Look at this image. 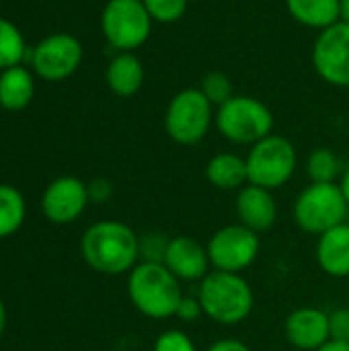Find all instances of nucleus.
Listing matches in <instances>:
<instances>
[{"instance_id": "1", "label": "nucleus", "mask_w": 349, "mask_h": 351, "mask_svg": "<svg viewBox=\"0 0 349 351\" xmlns=\"http://www.w3.org/2000/svg\"><path fill=\"white\" fill-rule=\"evenodd\" d=\"M80 253L97 274H130L140 263V237L123 222L101 220L84 230Z\"/></svg>"}, {"instance_id": "2", "label": "nucleus", "mask_w": 349, "mask_h": 351, "mask_svg": "<svg viewBox=\"0 0 349 351\" xmlns=\"http://www.w3.org/2000/svg\"><path fill=\"white\" fill-rule=\"evenodd\" d=\"M128 296L134 308L154 321H165L177 315L183 300L181 282L167 269L165 263L140 261L128 274Z\"/></svg>"}, {"instance_id": "3", "label": "nucleus", "mask_w": 349, "mask_h": 351, "mask_svg": "<svg viewBox=\"0 0 349 351\" xmlns=\"http://www.w3.org/2000/svg\"><path fill=\"white\" fill-rule=\"evenodd\" d=\"M197 298L204 308V317L224 327L247 321L255 304L253 290L241 274L218 269L210 271L200 282Z\"/></svg>"}, {"instance_id": "4", "label": "nucleus", "mask_w": 349, "mask_h": 351, "mask_svg": "<svg viewBox=\"0 0 349 351\" xmlns=\"http://www.w3.org/2000/svg\"><path fill=\"white\" fill-rule=\"evenodd\" d=\"M214 119V105L200 86H189L171 97L165 111V132L175 144L195 146L208 136Z\"/></svg>"}, {"instance_id": "5", "label": "nucleus", "mask_w": 349, "mask_h": 351, "mask_svg": "<svg viewBox=\"0 0 349 351\" xmlns=\"http://www.w3.org/2000/svg\"><path fill=\"white\" fill-rule=\"evenodd\" d=\"M214 123L228 142L253 146L272 134L274 113L263 101L255 97L234 95L216 109Z\"/></svg>"}, {"instance_id": "6", "label": "nucleus", "mask_w": 349, "mask_h": 351, "mask_svg": "<svg viewBox=\"0 0 349 351\" xmlns=\"http://www.w3.org/2000/svg\"><path fill=\"white\" fill-rule=\"evenodd\" d=\"M294 222L309 234L323 232L348 222L349 204L339 183H311L294 202Z\"/></svg>"}, {"instance_id": "7", "label": "nucleus", "mask_w": 349, "mask_h": 351, "mask_svg": "<svg viewBox=\"0 0 349 351\" xmlns=\"http://www.w3.org/2000/svg\"><path fill=\"white\" fill-rule=\"evenodd\" d=\"M245 160L249 183L274 191L284 187L294 177L298 154L288 138L269 134L267 138L251 146Z\"/></svg>"}, {"instance_id": "8", "label": "nucleus", "mask_w": 349, "mask_h": 351, "mask_svg": "<svg viewBox=\"0 0 349 351\" xmlns=\"http://www.w3.org/2000/svg\"><path fill=\"white\" fill-rule=\"evenodd\" d=\"M152 16L142 0H109L101 12V31L117 51H136L152 33Z\"/></svg>"}, {"instance_id": "9", "label": "nucleus", "mask_w": 349, "mask_h": 351, "mask_svg": "<svg viewBox=\"0 0 349 351\" xmlns=\"http://www.w3.org/2000/svg\"><path fill=\"white\" fill-rule=\"evenodd\" d=\"M212 269L228 271V274H243L249 269L261 251V239L251 228L239 224L222 226L212 234L206 245Z\"/></svg>"}, {"instance_id": "10", "label": "nucleus", "mask_w": 349, "mask_h": 351, "mask_svg": "<svg viewBox=\"0 0 349 351\" xmlns=\"http://www.w3.org/2000/svg\"><path fill=\"white\" fill-rule=\"evenodd\" d=\"M313 68L331 86L349 88V25L339 21L319 31L313 45Z\"/></svg>"}, {"instance_id": "11", "label": "nucleus", "mask_w": 349, "mask_h": 351, "mask_svg": "<svg viewBox=\"0 0 349 351\" xmlns=\"http://www.w3.org/2000/svg\"><path fill=\"white\" fill-rule=\"evenodd\" d=\"M82 62V43L70 33H53L31 49V64L43 80L70 78Z\"/></svg>"}, {"instance_id": "12", "label": "nucleus", "mask_w": 349, "mask_h": 351, "mask_svg": "<svg viewBox=\"0 0 349 351\" xmlns=\"http://www.w3.org/2000/svg\"><path fill=\"white\" fill-rule=\"evenodd\" d=\"M88 189L76 177L53 179L41 195V212L51 224H72L88 206Z\"/></svg>"}, {"instance_id": "13", "label": "nucleus", "mask_w": 349, "mask_h": 351, "mask_svg": "<svg viewBox=\"0 0 349 351\" xmlns=\"http://www.w3.org/2000/svg\"><path fill=\"white\" fill-rule=\"evenodd\" d=\"M165 265L179 282H202L212 267L208 249L187 234H179L169 241Z\"/></svg>"}, {"instance_id": "14", "label": "nucleus", "mask_w": 349, "mask_h": 351, "mask_svg": "<svg viewBox=\"0 0 349 351\" xmlns=\"http://www.w3.org/2000/svg\"><path fill=\"white\" fill-rule=\"evenodd\" d=\"M284 333L290 346L302 351H317L323 348L329 335V313L315 306H300L292 311L284 323Z\"/></svg>"}, {"instance_id": "15", "label": "nucleus", "mask_w": 349, "mask_h": 351, "mask_svg": "<svg viewBox=\"0 0 349 351\" xmlns=\"http://www.w3.org/2000/svg\"><path fill=\"white\" fill-rule=\"evenodd\" d=\"M237 216L239 222L253 232H267L278 220V204L269 189L247 183L237 193Z\"/></svg>"}, {"instance_id": "16", "label": "nucleus", "mask_w": 349, "mask_h": 351, "mask_svg": "<svg viewBox=\"0 0 349 351\" xmlns=\"http://www.w3.org/2000/svg\"><path fill=\"white\" fill-rule=\"evenodd\" d=\"M317 263L331 278L349 276V222H344L319 237Z\"/></svg>"}, {"instance_id": "17", "label": "nucleus", "mask_w": 349, "mask_h": 351, "mask_svg": "<svg viewBox=\"0 0 349 351\" xmlns=\"http://www.w3.org/2000/svg\"><path fill=\"white\" fill-rule=\"evenodd\" d=\"M107 86L117 97H134L144 84V66L134 51H117L105 72Z\"/></svg>"}, {"instance_id": "18", "label": "nucleus", "mask_w": 349, "mask_h": 351, "mask_svg": "<svg viewBox=\"0 0 349 351\" xmlns=\"http://www.w3.org/2000/svg\"><path fill=\"white\" fill-rule=\"evenodd\" d=\"M206 179L210 185L222 191H239L249 183L247 160L232 152H220L206 165Z\"/></svg>"}, {"instance_id": "19", "label": "nucleus", "mask_w": 349, "mask_h": 351, "mask_svg": "<svg viewBox=\"0 0 349 351\" xmlns=\"http://www.w3.org/2000/svg\"><path fill=\"white\" fill-rule=\"evenodd\" d=\"M35 95V82L27 68L12 66L0 72V107L6 111L25 109Z\"/></svg>"}, {"instance_id": "20", "label": "nucleus", "mask_w": 349, "mask_h": 351, "mask_svg": "<svg viewBox=\"0 0 349 351\" xmlns=\"http://www.w3.org/2000/svg\"><path fill=\"white\" fill-rule=\"evenodd\" d=\"M286 8L296 23L317 31L341 21L339 0H286Z\"/></svg>"}, {"instance_id": "21", "label": "nucleus", "mask_w": 349, "mask_h": 351, "mask_svg": "<svg viewBox=\"0 0 349 351\" xmlns=\"http://www.w3.org/2000/svg\"><path fill=\"white\" fill-rule=\"evenodd\" d=\"M27 206L23 193L12 185H0V239L12 237L25 222Z\"/></svg>"}, {"instance_id": "22", "label": "nucleus", "mask_w": 349, "mask_h": 351, "mask_svg": "<svg viewBox=\"0 0 349 351\" xmlns=\"http://www.w3.org/2000/svg\"><path fill=\"white\" fill-rule=\"evenodd\" d=\"M306 175L311 183H335L341 173V160L331 148H315L306 158Z\"/></svg>"}, {"instance_id": "23", "label": "nucleus", "mask_w": 349, "mask_h": 351, "mask_svg": "<svg viewBox=\"0 0 349 351\" xmlns=\"http://www.w3.org/2000/svg\"><path fill=\"white\" fill-rule=\"evenodd\" d=\"M25 56L27 47L19 27L0 16V70L19 66Z\"/></svg>"}, {"instance_id": "24", "label": "nucleus", "mask_w": 349, "mask_h": 351, "mask_svg": "<svg viewBox=\"0 0 349 351\" xmlns=\"http://www.w3.org/2000/svg\"><path fill=\"white\" fill-rule=\"evenodd\" d=\"M200 90L208 97V101L218 109L220 105H224L228 99L234 97V86L228 74L220 72V70H212L208 72L202 82H200Z\"/></svg>"}, {"instance_id": "25", "label": "nucleus", "mask_w": 349, "mask_h": 351, "mask_svg": "<svg viewBox=\"0 0 349 351\" xmlns=\"http://www.w3.org/2000/svg\"><path fill=\"white\" fill-rule=\"evenodd\" d=\"M142 4L146 6L152 21L171 25L185 16L189 0H142Z\"/></svg>"}, {"instance_id": "26", "label": "nucleus", "mask_w": 349, "mask_h": 351, "mask_svg": "<svg viewBox=\"0 0 349 351\" xmlns=\"http://www.w3.org/2000/svg\"><path fill=\"white\" fill-rule=\"evenodd\" d=\"M169 241L163 232H146L140 237V261L165 263Z\"/></svg>"}, {"instance_id": "27", "label": "nucleus", "mask_w": 349, "mask_h": 351, "mask_svg": "<svg viewBox=\"0 0 349 351\" xmlns=\"http://www.w3.org/2000/svg\"><path fill=\"white\" fill-rule=\"evenodd\" d=\"M152 351H197V348L183 331L169 329L156 337Z\"/></svg>"}, {"instance_id": "28", "label": "nucleus", "mask_w": 349, "mask_h": 351, "mask_svg": "<svg viewBox=\"0 0 349 351\" xmlns=\"http://www.w3.org/2000/svg\"><path fill=\"white\" fill-rule=\"evenodd\" d=\"M329 335L333 341L349 343V308H335L329 313Z\"/></svg>"}, {"instance_id": "29", "label": "nucleus", "mask_w": 349, "mask_h": 351, "mask_svg": "<svg viewBox=\"0 0 349 351\" xmlns=\"http://www.w3.org/2000/svg\"><path fill=\"white\" fill-rule=\"evenodd\" d=\"M86 189H88V199L95 202V204H105L111 199L113 195V185L109 179L105 177H97L93 179L91 183H86Z\"/></svg>"}, {"instance_id": "30", "label": "nucleus", "mask_w": 349, "mask_h": 351, "mask_svg": "<svg viewBox=\"0 0 349 351\" xmlns=\"http://www.w3.org/2000/svg\"><path fill=\"white\" fill-rule=\"evenodd\" d=\"M204 315V308L200 304V298L197 296H183L179 308H177V319H181L183 323H193L197 321L200 317Z\"/></svg>"}, {"instance_id": "31", "label": "nucleus", "mask_w": 349, "mask_h": 351, "mask_svg": "<svg viewBox=\"0 0 349 351\" xmlns=\"http://www.w3.org/2000/svg\"><path fill=\"white\" fill-rule=\"evenodd\" d=\"M206 351H251L247 343L239 341V339H220L216 343H212Z\"/></svg>"}, {"instance_id": "32", "label": "nucleus", "mask_w": 349, "mask_h": 351, "mask_svg": "<svg viewBox=\"0 0 349 351\" xmlns=\"http://www.w3.org/2000/svg\"><path fill=\"white\" fill-rule=\"evenodd\" d=\"M317 351H349V343H346V341H333V339H329L323 348H319Z\"/></svg>"}, {"instance_id": "33", "label": "nucleus", "mask_w": 349, "mask_h": 351, "mask_svg": "<svg viewBox=\"0 0 349 351\" xmlns=\"http://www.w3.org/2000/svg\"><path fill=\"white\" fill-rule=\"evenodd\" d=\"M339 187H341V191H344V197H346V202L349 204V169L344 171V175H341V181H339Z\"/></svg>"}, {"instance_id": "34", "label": "nucleus", "mask_w": 349, "mask_h": 351, "mask_svg": "<svg viewBox=\"0 0 349 351\" xmlns=\"http://www.w3.org/2000/svg\"><path fill=\"white\" fill-rule=\"evenodd\" d=\"M339 14H341V21L349 25V0H339Z\"/></svg>"}, {"instance_id": "35", "label": "nucleus", "mask_w": 349, "mask_h": 351, "mask_svg": "<svg viewBox=\"0 0 349 351\" xmlns=\"http://www.w3.org/2000/svg\"><path fill=\"white\" fill-rule=\"evenodd\" d=\"M4 327H6V308H4V302L0 298V337L4 333Z\"/></svg>"}]
</instances>
